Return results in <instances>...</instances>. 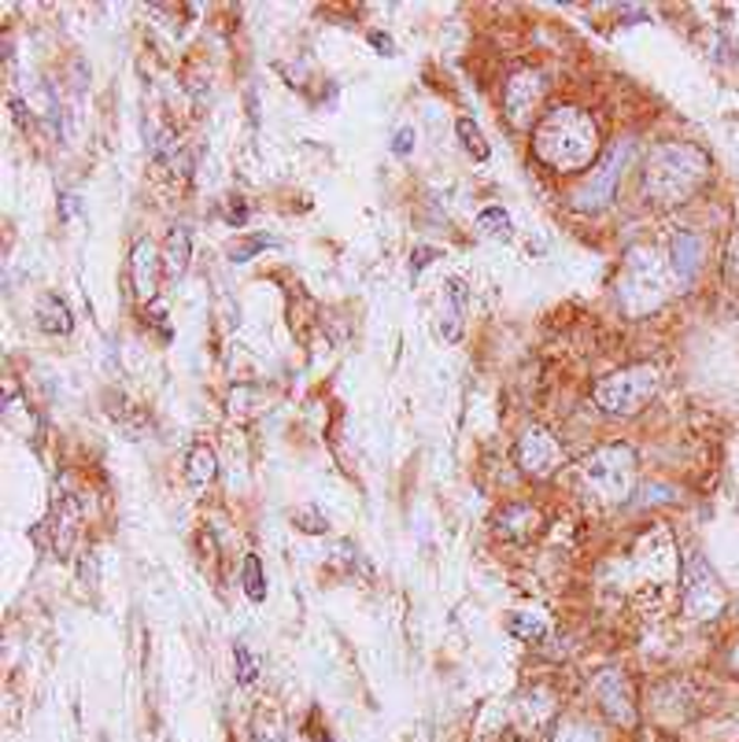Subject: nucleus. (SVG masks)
Returning <instances> with one entry per match:
<instances>
[{"mask_svg": "<svg viewBox=\"0 0 739 742\" xmlns=\"http://www.w3.org/2000/svg\"><path fill=\"white\" fill-rule=\"evenodd\" d=\"M533 156L551 167L555 175L595 167L600 156V130L595 119L581 108H551L533 126Z\"/></svg>", "mask_w": 739, "mask_h": 742, "instance_id": "f257e3e1", "label": "nucleus"}, {"mask_svg": "<svg viewBox=\"0 0 739 742\" xmlns=\"http://www.w3.org/2000/svg\"><path fill=\"white\" fill-rule=\"evenodd\" d=\"M706 178H710V156L703 148L687 140H665L647 156L640 186L647 203L673 207V203L692 200L706 186Z\"/></svg>", "mask_w": 739, "mask_h": 742, "instance_id": "f03ea898", "label": "nucleus"}, {"mask_svg": "<svg viewBox=\"0 0 739 742\" xmlns=\"http://www.w3.org/2000/svg\"><path fill=\"white\" fill-rule=\"evenodd\" d=\"M658 384H662L658 366L632 362V366H622V370H614L595 381L592 400L606 418H636V414L658 395Z\"/></svg>", "mask_w": 739, "mask_h": 742, "instance_id": "7ed1b4c3", "label": "nucleus"}, {"mask_svg": "<svg viewBox=\"0 0 739 742\" xmlns=\"http://www.w3.org/2000/svg\"><path fill=\"white\" fill-rule=\"evenodd\" d=\"M636 473H640V459H636V451L629 443H603L581 462L584 484H589L592 492L606 503L632 499L636 495Z\"/></svg>", "mask_w": 739, "mask_h": 742, "instance_id": "20e7f679", "label": "nucleus"}, {"mask_svg": "<svg viewBox=\"0 0 739 742\" xmlns=\"http://www.w3.org/2000/svg\"><path fill=\"white\" fill-rule=\"evenodd\" d=\"M665 300V273L654 262L651 251L632 248L629 259H625V270L617 278V303L632 314V318H643L647 311H654L658 303Z\"/></svg>", "mask_w": 739, "mask_h": 742, "instance_id": "39448f33", "label": "nucleus"}, {"mask_svg": "<svg viewBox=\"0 0 739 742\" xmlns=\"http://www.w3.org/2000/svg\"><path fill=\"white\" fill-rule=\"evenodd\" d=\"M681 581H684L681 584V603H684V614L692 617V621H714V617H721V609L728 603L725 584H721V576L714 573V565L706 562L698 551L684 554Z\"/></svg>", "mask_w": 739, "mask_h": 742, "instance_id": "423d86ee", "label": "nucleus"}, {"mask_svg": "<svg viewBox=\"0 0 739 742\" xmlns=\"http://www.w3.org/2000/svg\"><path fill=\"white\" fill-rule=\"evenodd\" d=\"M629 159H632V140H614V145L600 156V162L589 170V178L573 189V207L592 211V215L603 207H611L614 196H617V186H622V178H625V167H629Z\"/></svg>", "mask_w": 739, "mask_h": 742, "instance_id": "0eeeda50", "label": "nucleus"}, {"mask_svg": "<svg viewBox=\"0 0 739 742\" xmlns=\"http://www.w3.org/2000/svg\"><path fill=\"white\" fill-rule=\"evenodd\" d=\"M562 459H566L562 443L555 440L548 429H540V425L525 429L518 436V443H514V462H518V470L525 476H533V481H548V476H555Z\"/></svg>", "mask_w": 739, "mask_h": 742, "instance_id": "6e6552de", "label": "nucleus"}, {"mask_svg": "<svg viewBox=\"0 0 739 742\" xmlns=\"http://www.w3.org/2000/svg\"><path fill=\"white\" fill-rule=\"evenodd\" d=\"M592 695L600 702L603 717L617 728H632L636 724V702H632V687L629 676L622 668H603L600 676L592 679Z\"/></svg>", "mask_w": 739, "mask_h": 742, "instance_id": "1a4fd4ad", "label": "nucleus"}, {"mask_svg": "<svg viewBox=\"0 0 739 742\" xmlns=\"http://www.w3.org/2000/svg\"><path fill=\"white\" fill-rule=\"evenodd\" d=\"M544 89H548V81H544V75H536V70H518L507 89H503V108H507V119L511 126H533V115L536 108H540L544 100Z\"/></svg>", "mask_w": 739, "mask_h": 742, "instance_id": "9d476101", "label": "nucleus"}, {"mask_svg": "<svg viewBox=\"0 0 739 742\" xmlns=\"http://www.w3.org/2000/svg\"><path fill=\"white\" fill-rule=\"evenodd\" d=\"M466 311H470V289H466L462 278H448V281H444V300H440V333H444V340H459L462 337Z\"/></svg>", "mask_w": 739, "mask_h": 742, "instance_id": "9b49d317", "label": "nucleus"}, {"mask_svg": "<svg viewBox=\"0 0 739 742\" xmlns=\"http://www.w3.org/2000/svg\"><path fill=\"white\" fill-rule=\"evenodd\" d=\"M130 278H134V292L141 303H148L159 289V251L152 240H137L134 256H130Z\"/></svg>", "mask_w": 739, "mask_h": 742, "instance_id": "f8f14e48", "label": "nucleus"}, {"mask_svg": "<svg viewBox=\"0 0 739 742\" xmlns=\"http://www.w3.org/2000/svg\"><path fill=\"white\" fill-rule=\"evenodd\" d=\"M670 267H673V278L681 284L695 281V273L703 270V237H698V233L681 229L670 240Z\"/></svg>", "mask_w": 739, "mask_h": 742, "instance_id": "ddd939ff", "label": "nucleus"}, {"mask_svg": "<svg viewBox=\"0 0 739 742\" xmlns=\"http://www.w3.org/2000/svg\"><path fill=\"white\" fill-rule=\"evenodd\" d=\"M536 528H540V514L525 503H511L495 514V532L507 536V540H529Z\"/></svg>", "mask_w": 739, "mask_h": 742, "instance_id": "4468645a", "label": "nucleus"}, {"mask_svg": "<svg viewBox=\"0 0 739 742\" xmlns=\"http://www.w3.org/2000/svg\"><path fill=\"white\" fill-rule=\"evenodd\" d=\"M37 329L48 333V337H67V333L75 329L70 307L56 296V292H45V296L37 300Z\"/></svg>", "mask_w": 739, "mask_h": 742, "instance_id": "2eb2a0df", "label": "nucleus"}, {"mask_svg": "<svg viewBox=\"0 0 739 742\" xmlns=\"http://www.w3.org/2000/svg\"><path fill=\"white\" fill-rule=\"evenodd\" d=\"M215 473H219L215 451H211L208 443H197L189 451V459H186V481L192 487V495H204L211 487V481H215Z\"/></svg>", "mask_w": 739, "mask_h": 742, "instance_id": "dca6fc26", "label": "nucleus"}, {"mask_svg": "<svg viewBox=\"0 0 739 742\" xmlns=\"http://www.w3.org/2000/svg\"><path fill=\"white\" fill-rule=\"evenodd\" d=\"M189 259H192V233H189V226H175L167 237V251H164V267L170 278H181V273L189 270Z\"/></svg>", "mask_w": 739, "mask_h": 742, "instance_id": "f3484780", "label": "nucleus"}, {"mask_svg": "<svg viewBox=\"0 0 739 742\" xmlns=\"http://www.w3.org/2000/svg\"><path fill=\"white\" fill-rule=\"evenodd\" d=\"M240 581H245V595L251 603H267V576H262V562L256 554L245 558V565H240Z\"/></svg>", "mask_w": 739, "mask_h": 742, "instance_id": "a211bd4d", "label": "nucleus"}, {"mask_svg": "<svg viewBox=\"0 0 739 742\" xmlns=\"http://www.w3.org/2000/svg\"><path fill=\"white\" fill-rule=\"evenodd\" d=\"M507 632H511L514 639H522V643H536V639L548 632V625H544V617H540V614H511Z\"/></svg>", "mask_w": 739, "mask_h": 742, "instance_id": "6ab92c4d", "label": "nucleus"}, {"mask_svg": "<svg viewBox=\"0 0 739 742\" xmlns=\"http://www.w3.org/2000/svg\"><path fill=\"white\" fill-rule=\"evenodd\" d=\"M455 134H459L462 148L470 151L473 159H489V140H484L481 126L473 119H459V122H455Z\"/></svg>", "mask_w": 739, "mask_h": 742, "instance_id": "aec40b11", "label": "nucleus"}, {"mask_svg": "<svg viewBox=\"0 0 739 742\" xmlns=\"http://www.w3.org/2000/svg\"><path fill=\"white\" fill-rule=\"evenodd\" d=\"M478 229H481V237L507 240L511 237V215L503 207H484L478 215Z\"/></svg>", "mask_w": 739, "mask_h": 742, "instance_id": "412c9836", "label": "nucleus"}, {"mask_svg": "<svg viewBox=\"0 0 739 742\" xmlns=\"http://www.w3.org/2000/svg\"><path fill=\"white\" fill-rule=\"evenodd\" d=\"M275 237H267V233H256V237H240L229 244V259L233 262H248L251 256H259L262 248H275Z\"/></svg>", "mask_w": 739, "mask_h": 742, "instance_id": "4be33fe9", "label": "nucleus"}, {"mask_svg": "<svg viewBox=\"0 0 739 742\" xmlns=\"http://www.w3.org/2000/svg\"><path fill=\"white\" fill-rule=\"evenodd\" d=\"M292 525H296L300 532H307V536L329 532V517L322 514L318 506H300V510H292Z\"/></svg>", "mask_w": 739, "mask_h": 742, "instance_id": "5701e85b", "label": "nucleus"}, {"mask_svg": "<svg viewBox=\"0 0 739 742\" xmlns=\"http://www.w3.org/2000/svg\"><path fill=\"white\" fill-rule=\"evenodd\" d=\"M233 665H237V684L240 687H251L259 679V662L245 643L233 647Z\"/></svg>", "mask_w": 739, "mask_h": 742, "instance_id": "b1692460", "label": "nucleus"}, {"mask_svg": "<svg viewBox=\"0 0 739 742\" xmlns=\"http://www.w3.org/2000/svg\"><path fill=\"white\" fill-rule=\"evenodd\" d=\"M636 503L640 506H673V503H681V492L670 484H647V487H640V499Z\"/></svg>", "mask_w": 739, "mask_h": 742, "instance_id": "393cba45", "label": "nucleus"}, {"mask_svg": "<svg viewBox=\"0 0 739 742\" xmlns=\"http://www.w3.org/2000/svg\"><path fill=\"white\" fill-rule=\"evenodd\" d=\"M414 145H418V130L414 126H400L396 134H392V156L396 159H411L414 156Z\"/></svg>", "mask_w": 739, "mask_h": 742, "instance_id": "a878e982", "label": "nucleus"}, {"mask_svg": "<svg viewBox=\"0 0 739 742\" xmlns=\"http://www.w3.org/2000/svg\"><path fill=\"white\" fill-rule=\"evenodd\" d=\"M725 278L739 284V229L732 233V240H728V251H725Z\"/></svg>", "mask_w": 739, "mask_h": 742, "instance_id": "bb28decb", "label": "nucleus"}, {"mask_svg": "<svg viewBox=\"0 0 739 742\" xmlns=\"http://www.w3.org/2000/svg\"><path fill=\"white\" fill-rule=\"evenodd\" d=\"M251 742H285V735H281V731H278V720H275V717H259L256 735H251Z\"/></svg>", "mask_w": 739, "mask_h": 742, "instance_id": "cd10ccee", "label": "nucleus"}, {"mask_svg": "<svg viewBox=\"0 0 739 742\" xmlns=\"http://www.w3.org/2000/svg\"><path fill=\"white\" fill-rule=\"evenodd\" d=\"M437 256H440V251L437 248H425V244H422V248H414V256H411V278H418V273L429 267V262L437 259Z\"/></svg>", "mask_w": 739, "mask_h": 742, "instance_id": "c85d7f7f", "label": "nucleus"}, {"mask_svg": "<svg viewBox=\"0 0 739 742\" xmlns=\"http://www.w3.org/2000/svg\"><path fill=\"white\" fill-rule=\"evenodd\" d=\"M367 41H370L373 48H378L381 56H396V41H392L389 34H381V30H370Z\"/></svg>", "mask_w": 739, "mask_h": 742, "instance_id": "c756f323", "label": "nucleus"}, {"mask_svg": "<svg viewBox=\"0 0 739 742\" xmlns=\"http://www.w3.org/2000/svg\"><path fill=\"white\" fill-rule=\"evenodd\" d=\"M559 742H595V735H589V728H581V724H566Z\"/></svg>", "mask_w": 739, "mask_h": 742, "instance_id": "7c9ffc66", "label": "nucleus"}, {"mask_svg": "<svg viewBox=\"0 0 739 742\" xmlns=\"http://www.w3.org/2000/svg\"><path fill=\"white\" fill-rule=\"evenodd\" d=\"M59 200H64V218L75 215V211H78V196H70V192H67V196H59Z\"/></svg>", "mask_w": 739, "mask_h": 742, "instance_id": "2f4dec72", "label": "nucleus"}, {"mask_svg": "<svg viewBox=\"0 0 739 742\" xmlns=\"http://www.w3.org/2000/svg\"><path fill=\"white\" fill-rule=\"evenodd\" d=\"M307 742H333L329 735H307Z\"/></svg>", "mask_w": 739, "mask_h": 742, "instance_id": "473e14b6", "label": "nucleus"}, {"mask_svg": "<svg viewBox=\"0 0 739 742\" xmlns=\"http://www.w3.org/2000/svg\"><path fill=\"white\" fill-rule=\"evenodd\" d=\"M736 665H739V650H736Z\"/></svg>", "mask_w": 739, "mask_h": 742, "instance_id": "72a5a7b5", "label": "nucleus"}]
</instances>
